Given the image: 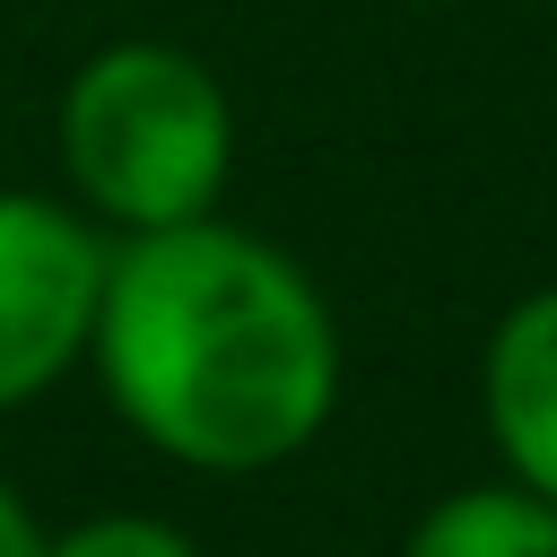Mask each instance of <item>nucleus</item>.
I'll list each match as a JSON object with an SVG mask.
<instances>
[{"instance_id": "f257e3e1", "label": "nucleus", "mask_w": 557, "mask_h": 557, "mask_svg": "<svg viewBox=\"0 0 557 557\" xmlns=\"http://www.w3.org/2000/svg\"><path fill=\"white\" fill-rule=\"evenodd\" d=\"M87 366L113 418L174 470L296 461L339 409V322L296 252L235 218L113 235Z\"/></svg>"}, {"instance_id": "f03ea898", "label": "nucleus", "mask_w": 557, "mask_h": 557, "mask_svg": "<svg viewBox=\"0 0 557 557\" xmlns=\"http://www.w3.org/2000/svg\"><path fill=\"white\" fill-rule=\"evenodd\" d=\"M61 174L104 235H157L209 218L235 183L226 78L157 35H122L87 52L61 87Z\"/></svg>"}, {"instance_id": "7ed1b4c3", "label": "nucleus", "mask_w": 557, "mask_h": 557, "mask_svg": "<svg viewBox=\"0 0 557 557\" xmlns=\"http://www.w3.org/2000/svg\"><path fill=\"white\" fill-rule=\"evenodd\" d=\"M104 261L113 235L78 200L0 191V409H26L70 366H87Z\"/></svg>"}, {"instance_id": "20e7f679", "label": "nucleus", "mask_w": 557, "mask_h": 557, "mask_svg": "<svg viewBox=\"0 0 557 557\" xmlns=\"http://www.w3.org/2000/svg\"><path fill=\"white\" fill-rule=\"evenodd\" d=\"M479 418L496 470L557 505V278L522 287L479 348Z\"/></svg>"}, {"instance_id": "39448f33", "label": "nucleus", "mask_w": 557, "mask_h": 557, "mask_svg": "<svg viewBox=\"0 0 557 557\" xmlns=\"http://www.w3.org/2000/svg\"><path fill=\"white\" fill-rule=\"evenodd\" d=\"M400 557H557V505L540 487H522V479L496 470L479 487L435 496L409 522Z\"/></svg>"}, {"instance_id": "423d86ee", "label": "nucleus", "mask_w": 557, "mask_h": 557, "mask_svg": "<svg viewBox=\"0 0 557 557\" xmlns=\"http://www.w3.org/2000/svg\"><path fill=\"white\" fill-rule=\"evenodd\" d=\"M44 557H200V540L165 513H87L70 531H44Z\"/></svg>"}, {"instance_id": "0eeeda50", "label": "nucleus", "mask_w": 557, "mask_h": 557, "mask_svg": "<svg viewBox=\"0 0 557 557\" xmlns=\"http://www.w3.org/2000/svg\"><path fill=\"white\" fill-rule=\"evenodd\" d=\"M0 557H44V522L26 513V496L0 479Z\"/></svg>"}]
</instances>
